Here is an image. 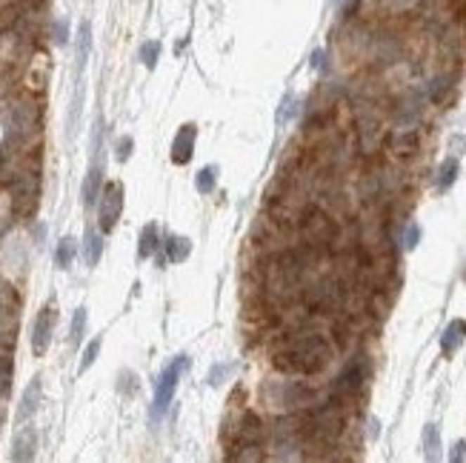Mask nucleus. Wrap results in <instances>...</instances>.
I'll use <instances>...</instances> for the list:
<instances>
[{"mask_svg":"<svg viewBox=\"0 0 466 463\" xmlns=\"http://www.w3.org/2000/svg\"><path fill=\"white\" fill-rule=\"evenodd\" d=\"M332 360V341L321 329H295L275 355V366L289 374H318Z\"/></svg>","mask_w":466,"mask_h":463,"instance_id":"nucleus-1","label":"nucleus"},{"mask_svg":"<svg viewBox=\"0 0 466 463\" xmlns=\"http://www.w3.org/2000/svg\"><path fill=\"white\" fill-rule=\"evenodd\" d=\"M18 318H20L18 292L6 280H0V358H6L12 352L15 334H18Z\"/></svg>","mask_w":466,"mask_h":463,"instance_id":"nucleus-2","label":"nucleus"},{"mask_svg":"<svg viewBox=\"0 0 466 463\" xmlns=\"http://www.w3.org/2000/svg\"><path fill=\"white\" fill-rule=\"evenodd\" d=\"M186 363H189V360L181 355V358H175L172 363H169V366L160 372V381H157V386H155V406H152V417H155V420L163 417V412L169 409V403H172L175 389H178V384H181V374H183Z\"/></svg>","mask_w":466,"mask_h":463,"instance_id":"nucleus-3","label":"nucleus"},{"mask_svg":"<svg viewBox=\"0 0 466 463\" xmlns=\"http://www.w3.org/2000/svg\"><path fill=\"white\" fill-rule=\"evenodd\" d=\"M101 135H103V126L98 120L95 126V146H92V166L86 172V181H83V206H95V200L101 197V189H103V160H101Z\"/></svg>","mask_w":466,"mask_h":463,"instance_id":"nucleus-4","label":"nucleus"},{"mask_svg":"<svg viewBox=\"0 0 466 463\" xmlns=\"http://www.w3.org/2000/svg\"><path fill=\"white\" fill-rule=\"evenodd\" d=\"M363 384H366V363L363 360H349L347 363V369L337 374V381H335V389H332V398L335 400H349V398H355L361 389H363Z\"/></svg>","mask_w":466,"mask_h":463,"instance_id":"nucleus-5","label":"nucleus"},{"mask_svg":"<svg viewBox=\"0 0 466 463\" xmlns=\"http://www.w3.org/2000/svg\"><path fill=\"white\" fill-rule=\"evenodd\" d=\"M123 212V186L120 183H103L101 189V206H98V215H101V229L112 232L120 221Z\"/></svg>","mask_w":466,"mask_h":463,"instance_id":"nucleus-6","label":"nucleus"},{"mask_svg":"<svg viewBox=\"0 0 466 463\" xmlns=\"http://www.w3.org/2000/svg\"><path fill=\"white\" fill-rule=\"evenodd\" d=\"M55 323H58V312H55L52 304L37 312L34 326H32V352H34L37 358H40V355H46V349H49V344H52Z\"/></svg>","mask_w":466,"mask_h":463,"instance_id":"nucleus-7","label":"nucleus"},{"mask_svg":"<svg viewBox=\"0 0 466 463\" xmlns=\"http://www.w3.org/2000/svg\"><path fill=\"white\" fill-rule=\"evenodd\" d=\"M195 138H198V126L186 123V126H181V129H178V135H175V141H172V160H175L178 166H183V163L192 160Z\"/></svg>","mask_w":466,"mask_h":463,"instance_id":"nucleus-8","label":"nucleus"},{"mask_svg":"<svg viewBox=\"0 0 466 463\" xmlns=\"http://www.w3.org/2000/svg\"><path fill=\"white\" fill-rule=\"evenodd\" d=\"M418 143H420V138H418L415 126L412 129H395V135L389 138V152L395 157H412L418 152Z\"/></svg>","mask_w":466,"mask_h":463,"instance_id":"nucleus-9","label":"nucleus"},{"mask_svg":"<svg viewBox=\"0 0 466 463\" xmlns=\"http://www.w3.org/2000/svg\"><path fill=\"white\" fill-rule=\"evenodd\" d=\"M34 449H37V432H34V426H23V429L15 435L12 460H32V457H34Z\"/></svg>","mask_w":466,"mask_h":463,"instance_id":"nucleus-10","label":"nucleus"},{"mask_svg":"<svg viewBox=\"0 0 466 463\" xmlns=\"http://www.w3.org/2000/svg\"><path fill=\"white\" fill-rule=\"evenodd\" d=\"M37 403H40V377H34V381L26 386L23 398H20V406H18V424H26V420L37 412Z\"/></svg>","mask_w":466,"mask_h":463,"instance_id":"nucleus-11","label":"nucleus"},{"mask_svg":"<svg viewBox=\"0 0 466 463\" xmlns=\"http://www.w3.org/2000/svg\"><path fill=\"white\" fill-rule=\"evenodd\" d=\"M463 341H466V320H452L444 332V338H441V349L446 355H452Z\"/></svg>","mask_w":466,"mask_h":463,"instance_id":"nucleus-12","label":"nucleus"},{"mask_svg":"<svg viewBox=\"0 0 466 463\" xmlns=\"http://www.w3.org/2000/svg\"><path fill=\"white\" fill-rule=\"evenodd\" d=\"M89 49H92V26L83 20L80 29H77V74L86 69V60H89Z\"/></svg>","mask_w":466,"mask_h":463,"instance_id":"nucleus-13","label":"nucleus"},{"mask_svg":"<svg viewBox=\"0 0 466 463\" xmlns=\"http://www.w3.org/2000/svg\"><path fill=\"white\" fill-rule=\"evenodd\" d=\"M189 252H192V240L189 237H181V235H172L166 240V255L172 263H183L189 258Z\"/></svg>","mask_w":466,"mask_h":463,"instance_id":"nucleus-14","label":"nucleus"},{"mask_svg":"<svg viewBox=\"0 0 466 463\" xmlns=\"http://www.w3.org/2000/svg\"><path fill=\"white\" fill-rule=\"evenodd\" d=\"M423 455H427V460H438L441 457V432H438V424H427V429H423Z\"/></svg>","mask_w":466,"mask_h":463,"instance_id":"nucleus-15","label":"nucleus"},{"mask_svg":"<svg viewBox=\"0 0 466 463\" xmlns=\"http://www.w3.org/2000/svg\"><path fill=\"white\" fill-rule=\"evenodd\" d=\"M83 252H86V263H89V266H98V261H101V255H103V237H101L95 229L86 232V243H83Z\"/></svg>","mask_w":466,"mask_h":463,"instance_id":"nucleus-16","label":"nucleus"},{"mask_svg":"<svg viewBox=\"0 0 466 463\" xmlns=\"http://www.w3.org/2000/svg\"><path fill=\"white\" fill-rule=\"evenodd\" d=\"M458 169H460V166H458L455 157H449V160L441 163V169H438V189H441V192H446V189L458 181Z\"/></svg>","mask_w":466,"mask_h":463,"instance_id":"nucleus-17","label":"nucleus"},{"mask_svg":"<svg viewBox=\"0 0 466 463\" xmlns=\"http://www.w3.org/2000/svg\"><path fill=\"white\" fill-rule=\"evenodd\" d=\"M75 252H77L75 237H63V240L58 243V252H55V263H58L60 269H69L72 261H75Z\"/></svg>","mask_w":466,"mask_h":463,"instance_id":"nucleus-18","label":"nucleus"},{"mask_svg":"<svg viewBox=\"0 0 466 463\" xmlns=\"http://www.w3.org/2000/svg\"><path fill=\"white\" fill-rule=\"evenodd\" d=\"M155 249H157V226L149 223V226H143V232H141L138 255H141V258H152V255H155Z\"/></svg>","mask_w":466,"mask_h":463,"instance_id":"nucleus-19","label":"nucleus"},{"mask_svg":"<svg viewBox=\"0 0 466 463\" xmlns=\"http://www.w3.org/2000/svg\"><path fill=\"white\" fill-rule=\"evenodd\" d=\"M83 329H86V306L75 309V318H72V329H69V341L72 346H77L83 341Z\"/></svg>","mask_w":466,"mask_h":463,"instance_id":"nucleus-20","label":"nucleus"},{"mask_svg":"<svg viewBox=\"0 0 466 463\" xmlns=\"http://www.w3.org/2000/svg\"><path fill=\"white\" fill-rule=\"evenodd\" d=\"M380 6L389 15H409L412 9L420 6V0H380Z\"/></svg>","mask_w":466,"mask_h":463,"instance_id":"nucleus-21","label":"nucleus"},{"mask_svg":"<svg viewBox=\"0 0 466 463\" xmlns=\"http://www.w3.org/2000/svg\"><path fill=\"white\" fill-rule=\"evenodd\" d=\"M195 186H198L200 195H209L212 189H215V166H203V169L198 172V178H195Z\"/></svg>","mask_w":466,"mask_h":463,"instance_id":"nucleus-22","label":"nucleus"},{"mask_svg":"<svg viewBox=\"0 0 466 463\" xmlns=\"http://www.w3.org/2000/svg\"><path fill=\"white\" fill-rule=\"evenodd\" d=\"M12 389V358H0V400H4Z\"/></svg>","mask_w":466,"mask_h":463,"instance_id":"nucleus-23","label":"nucleus"},{"mask_svg":"<svg viewBox=\"0 0 466 463\" xmlns=\"http://www.w3.org/2000/svg\"><path fill=\"white\" fill-rule=\"evenodd\" d=\"M157 58H160V44H157V40H149V44L141 46V60H143L146 69H155Z\"/></svg>","mask_w":466,"mask_h":463,"instance_id":"nucleus-24","label":"nucleus"},{"mask_svg":"<svg viewBox=\"0 0 466 463\" xmlns=\"http://www.w3.org/2000/svg\"><path fill=\"white\" fill-rule=\"evenodd\" d=\"M418 240H420V226H418V223H406V226H403V235H401V246H403V249H415Z\"/></svg>","mask_w":466,"mask_h":463,"instance_id":"nucleus-25","label":"nucleus"},{"mask_svg":"<svg viewBox=\"0 0 466 463\" xmlns=\"http://www.w3.org/2000/svg\"><path fill=\"white\" fill-rule=\"evenodd\" d=\"M101 344H103V341H101V338H95V341H92V344L86 346V352H83V358H80V372H86V369H89V366H92V363L98 360Z\"/></svg>","mask_w":466,"mask_h":463,"instance_id":"nucleus-26","label":"nucleus"},{"mask_svg":"<svg viewBox=\"0 0 466 463\" xmlns=\"http://www.w3.org/2000/svg\"><path fill=\"white\" fill-rule=\"evenodd\" d=\"M449 86H452V83H449V77H446V74L435 77V80L429 83V98H432V100H441V98H444V92H446Z\"/></svg>","mask_w":466,"mask_h":463,"instance_id":"nucleus-27","label":"nucleus"},{"mask_svg":"<svg viewBox=\"0 0 466 463\" xmlns=\"http://www.w3.org/2000/svg\"><path fill=\"white\" fill-rule=\"evenodd\" d=\"M295 112H298V109H295V98L286 95L283 103H280V109H278V126H286V120H289Z\"/></svg>","mask_w":466,"mask_h":463,"instance_id":"nucleus-28","label":"nucleus"},{"mask_svg":"<svg viewBox=\"0 0 466 463\" xmlns=\"http://www.w3.org/2000/svg\"><path fill=\"white\" fill-rule=\"evenodd\" d=\"M229 372H232V366L229 363H224V366H212V372H209V384L212 386H218L224 377H229Z\"/></svg>","mask_w":466,"mask_h":463,"instance_id":"nucleus-29","label":"nucleus"},{"mask_svg":"<svg viewBox=\"0 0 466 463\" xmlns=\"http://www.w3.org/2000/svg\"><path fill=\"white\" fill-rule=\"evenodd\" d=\"M132 138H120L117 141V160H129V155H132Z\"/></svg>","mask_w":466,"mask_h":463,"instance_id":"nucleus-30","label":"nucleus"},{"mask_svg":"<svg viewBox=\"0 0 466 463\" xmlns=\"http://www.w3.org/2000/svg\"><path fill=\"white\" fill-rule=\"evenodd\" d=\"M55 40H58V44H66V40H69V32H66V20L55 23Z\"/></svg>","mask_w":466,"mask_h":463,"instance_id":"nucleus-31","label":"nucleus"},{"mask_svg":"<svg viewBox=\"0 0 466 463\" xmlns=\"http://www.w3.org/2000/svg\"><path fill=\"white\" fill-rule=\"evenodd\" d=\"M309 63H312V69H323V66H326V52H323V49H318V52L312 55V60H309Z\"/></svg>","mask_w":466,"mask_h":463,"instance_id":"nucleus-32","label":"nucleus"},{"mask_svg":"<svg viewBox=\"0 0 466 463\" xmlns=\"http://www.w3.org/2000/svg\"><path fill=\"white\" fill-rule=\"evenodd\" d=\"M449 457H452V460H463V457H466V443H463V441H458Z\"/></svg>","mask_w":466,"mask_h":463,"instance_id":"nucleus-33","label":"nucleus"},{"mask_svg":"<svg viewBox=\"0 0 466 463\" xmlns=\"http://www.w3.org/2000/svg\"><path fill=\"white\" fill-rule=\"evenodd\" d=\"M452 149L455 155H460V149H466V138H452Z\"/></svg>","mask_w":466,"mask_h":463,"instance_id":"nucleus-34","label":"nucleus"},{"mask_svg":"<svg viewBox=\"0 0 466 463\" xmlns=\"http://www.w3.org/2000/svg\"><path fill=\"white\" fill-rule=\"evenodd\" d=\"M0 424H4V409H0Z\"/></svg>","mask_w":466,"mask_h":463,"instance_id":"nucleus-35","label":"nucleus"}]
</instances>
